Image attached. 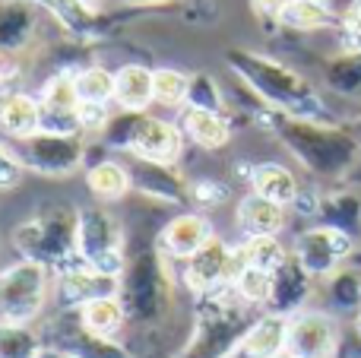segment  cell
Instances as JSON below:
<instances>
[{
	"label": "cell",
	"mask_w": 361,
	"mask_h": 358,
	"mask_svg": "<svg viewBox=\"0 0 361 358\" xmlns=\"http://www.w3.org/2000/svg\"><path fill=\"white\" fill-rule=\"evenodd\" d=\"M358 241L352 235L339 232L330 226H307L295 235L292 241V257L311 273L317 283L330 279L333 273H339L343 266H349V260L355 257Z\"/></svg>",
	"instance_id": "11"
},
{
	"label": "cell",
	"mask_w": 361,
	"mask_h": 358,
	"mask_svg": "<svg viewBox=\"0 0 361 358\" xmlns=\"http://www.w3.org/2000/svg\"><path fill=\"white\" fill-rule=\"evenodd\" d=\"M121 292V279L105 276V273L92 270L89 264L76 260L67 270H61L54 276V304L57 311H82L89 302L99 298L118 295Z\"/></svg>",
	"instance_id": "14"
},
{
	"label": "cell",
	"mask_w": 361,
	"mask_h": 358,
	"mask_svg": "<svg viewBox=\"0 0 361 358\" xmlns=\"http://www.w3.org/2000/svg\"><path fill=\"white\" fill-rule=\"evenodd\" d=\"M231 285H235L238 298H241L244 304H250L254 311H267L269 292H273V273L257 270V266H244Z\"/></svg>",
	"instance_id": "37"
},
{
	"label": "cell",
	"mask_w": 361,
	"mask_h": 358,
	"mask_svg": "<svg viewBox=\"0 0 361 358\" xmlns=\"http://www.w3.org/2000/svg\"><path fill=\"white\" fill-rule=\"evenodd\" d=\"M279 358H295V355H288V352H286V355H279Z\"/></svg>",
	"instance_id": "50"
},
{
	"label": "cell",
	"mask_w": 361,
	"mask_h": 358,
	"mask_svg": "<svg viewBox=\"0 0 361 358\" xmlns=\"http://www.w3.org/2000/svg\"><path fill=\"white\" fill-rule=\"evenodd\" d=\"M244 257H247V266H257V270L276 273L288 257H292V247L282 245V238L276 235H267V238H244Z\"/></svg>",
	"instance_id": "36"
},
{
	"label": "cell",
	"mask_w": 361,
	"mask_h": 358,
	"mask_svg": "<svg viewBox=\"0 0 361 358\" xmlns=\"http://www.w3.org/2000/svg\"><path fill=\"white\" fill-rule=\"evenodd\" d=\"M314 285H317V279L295 257H288L286 264L273 273V292H269L267 311L282 314V317H295L298 311L307 308V302H311V295H314Z\"/></svg>",
	"instance_id": "18"
},
{
	"label": "cell",
	"mask_w": 361,
	"mask_h": 358,
	"mask_svg": "<svg viewBox=\"0 0 361 358\" xmlns=\"http://www.w3.org/2000/svg\"><path fill=\"white\" fill-rule=\"evenodd\" d=\"M38 101H42V130H61V133H80V89H76V67H63L57 73H51L44 80L42 92H38Z\"/></svg>",
	"instance_id": "15"
},
{
	"label": "cell",
	"mask_w": 361,
	"mask_h": 358,
	"mask_svg": "<svg viewBox=\"0 0 361 358\" xmlns=\"http://www.w3.org/2000/svg\"><path fill=\"white\" fill-rule=\"evenodd\" d=\"M76 226H80V209L54 203V206H44L19 222L10 241L23 260L48 266L57 276L61 270L80 260L76 257Z\"/></svg>",
	"instance_id": "5"
},
{
	"label": "cell",
	"mask_w": 361,
	"mask_h": 358,
	"mask_svg": "<svg viewBox=\"0 0 361 358\" xmlns=\"http://www.w3.org/2000/svg\"><path fill=\"white\" fill-rule=\"evenodd\" d=\"M42 352V330L23 323H0V358H38Z\"/></svg>",
	"instance_id": "34"
},
{
	"label": "cell",
	"mask_w": 361,
	"mask_h": 358,
	"mask_svg": "<svg viewBox=\"0 0 361 358\" xmlns=\"http://www.w3.org/2000/svg\"><path fill=\"white\" fill-rule=\"evenodd\" d=\"M273 133L292 159L317 181H345L361 162V137L339 124H320V121H298L276 114Z\"/></svg>",
	"instance_id": "2"
},
{
	"label": "cell",
	"mask_w": 361,
	"mask_h": 358,
	"mask_svg": "<svg viewBox=\"0 0 361 358\" xmlns=\"http://www.w3.org/2000/svg\"><path fill=\"white\" fill-rule=\"evenodd\" d=\"M317 222L320 226L339 228V232L352 235V238L358 241V235H361V197L355 190H345V187L324 190V194H320Z\"/></svg>",
	"instance_id": "28"
},
{
	"label": "cell",
	"mask_w": 361,
	"mask_h": 358,
	"mask_svg": "<svg viewBox=\"0 0 361 358\" xmlns=\"http://www.w3.org/2000/svg\"><path fill=\"white\" fill-rule=\"evenodd\" d=\"M279 25L288 32H324L339 25V10L330 0H288L279 16Z\"/></svg>",
	"instance_id": "29"
},
{
	"label": "cell",
	"mask_w": 361,
	"mask_h": 358,
	"mask_svg": "<svg viewBox=\"0 0 361 358\" xmlns=\"http://www.w3.org/2000/svg\"><path fill=\"white\" fill-rule=\"evenodd\" d=\"M343 349V330L336 314L317 308H305L288 317L286 352L295 358H336Z\"/></svg>",
	"instance_id": "13"
},
{
	"label": "cell",
	"mask_w": 361,
	"mask_h": 358,
	"mask_svg": "<svg viewBox=\"0 0 361 358\" xmlns=\"http://www.w3.org/2000/svg\"><path fill=\"white\" fill-rule=\"evenodd\" d=\"M336 29H355L361 32V0H349V4L339 10V25Z\"/></svg>",
	"instance_id": "44"
},
{
	"label": "cell",
	"mask_w": 361,
	"mask_h": 358,
	"mask_svg": "<svg viewBox=\"0 0 361 358\" xmlns=\"http://www.w3.org/2000/svg\"><path fill=\"white\" fill-rule=\"evenodd\" d=\"M80 321L86 323V330H92L95 336H105V340H118V333L127 327V311L121 304L118 295L99 298V302H89L82 311H76Z\"/></svg>",
	"instance_id": "30"
},
{
	"label": "cell",
	"mask_w": 361,
	"mask_h": 358,
	"mask_svg": "<svg viewBox=\"0 0 361 358\" xmlns=\"http://www.w3.org/2000/svg\"><path fill=\"white\" fill-rule=\"evenodd\" d=\"M29 73V51H10L0 48V99L6 92H16L19 80Z\"/></svg>",
	"instance_id": "40"
},
{
	"label": "cell",
	"mask_w": 361,
	"mask_h": 358,
	"mask_svg": "<svg viewBox=\"0 0 361 358\" xmlns=\"http://www.w3.org/2000/svg\"><path fill=\"white\" fill-rule=\"evenodd\" d=\"M133 175V194L146 203H159V206H187V178L178 171V165H159L133 159L130 165Z\"/></svg>",
	"instance_id": "17"
},
{
	"label": "cell",
	"mask_w": 361,
	"mask_h": 358,
	"mask_svg": "<svg viewBox=\"0 0 361 358\" xmlns=\"http://www.w3.org/2000/svg\"><path fill=\"white\" fill-rule=\"evenodd\" d=\"M288 342V317L273 314V311H260L257 321L250 323V330L244 333V340L238 342V349L231 358H279L286 355Z\"/></svg>",
	"instance_id": "20"
},
{
	"label": "cell",
	"mask_w": 361,
	"mask_h": 358,
	"mask_svg": "<svg viewBox=\"0 0 361 358\" xmlns=\"http://www.w3.org/2000/svg\"><path fill=\"white\" fill-rule=\"evenodd\" d=\"M288 0H250V10H254L257 19H263V23H273L279 25V16L282 10H286Z\"/></svg>",
	"instance_id": "43"
},
{
	"label": "cell",
	"mask_w": 361,
	"mask_h": 358,
	"mask_svg": "<svg viewBox=\"0 0 361 358\" xmlns=\"http://www.w3.org/2000/svg\"><path fill=\"white\" fill-rule=\"evenodd\" d=\"M235 219H238V228L244 232V238H267V235L279 238L288 226V209L273 200H263L257 194H244L238 200Z\"/></svg>",
	"instance_id": "23"
},
{
	"label": "cell",
	"mask_w": 361,
	"mask_h": 358,
	"mask_svg": "<svg viewBox=\"0 0 361 358\" xmlns=\"http://www.w3.org/2000/svg\"><path fill=\"white\" fill-rule=\"evenodd\" d=\"M225 63L235 73V80L244 82L276 114L298 118V121L336 124V118H333L330 105L324 101V95L317 92V86L307 76H301L295 67L282 63L279 57H269L263 51L231 48L225 54Z\"/></svg>",
	"instance_id": "1"
},
{
	"label": "cell",
	"mask_w": 361,
	"mask_h": 358,
	"mask_svg": "<svg viewBox=\"0 0 361 358\" xmlns=\"http://www.w3.org/2000/svg\"><path fill=\"white\" fill-rule=\"evenodd\" d=\"M187 108H203V111H225V92L222 82L206 70L190 73V92H187Z\"/></svg>",
	"instance_id": "39"
},
{
	"label": "cell",
	"mask_w": 361,
	"mask_h": 358,
	"mask_svg": "<svg viewBox=\"0 0 361 358\" xmlns=\"http://www.w3.org/2000/svg\"><path fill=\"white\" fill-rule=\"evenodd\" d=\"M330 4H333V0H330Z\"/></svg>",
	"instance_id": "51"
},
{
	"label": "cell",
	"mask_w": 361,
	"mask_h": 358,
	"mask_svg": "<svg viewBox=\"0 0 361 358\" xmlns=\"http://www.w3.org/2000/svg\"><path fill=\"white\" fill-rule=\"evenodd\" d=\"M352 327H355V336H358V340H361V311H358V314H355V317H352Z\"/></svg>",
	"instance_id": "47"
},
{
	"label": "cell",
	"mask_w": 361,
	"mask_h": 358,
	"mask_svg": "<svg viewBox=\"0 0 361 358\" xmlns=\"http://www.w3.org/2000/svg\"><path fill=\"white\" fill-rule=\"evenodd\" d=\"M42 127H44V121H42V101H38V95L16 89V92H6L0 99V137L4 140L19 143V140L38 133Z\"/></svg>",
	"instance_id": "21"
},
{
	"label": "cell",
	"mask_w": 361,
	"mask_h": 358,
	"mask_svg": "<svg viewBox=\"0 0 361 358\" xmlns=\"http://www.w3.org/2000/svg\"><path fill=\"white\" fill-rule=\"evenodd\" d=\"M38 13L32 0H0V48L32 51L38 38Z\"/></svg>",
	"instance_id": "22"
},
{
	"label": "cell",
	"mask_w": 361,
	"mask_h": 358,
	"mask_svg": "<svg viewBox=\"0 0 361 358\" xmlns=\"http://www.w3.org/2000/svg\"><path fill=\"white\" fill-rule=\"evenodd\" d=\"M336 44L343 54H361V32L355 29H336Z\"/></svg>",
	"instance_id": "45"
},
{
	"label": "cell",
	"mask_w": 361,
	"mask_h": 358,
	"mask_svg": "<svg viewBox=\"0 0 361 358\" xmlns=\"http://www.w3.org/2000/svg\"><path fill=\"white\" fill-rule=\"evenodd\" d=\"M254 321V308L238 298L235 285L209 292L197 298L190 340L184 342L178 358H231Z\"/></svg>",
	"instance_id": "4"
},
{
	"label": "cell",
	"mask_w": 361,
	"mask_h": 358,
	"mask_svg": "<svg viewBox=\"0 0 361 358\" xmlns=\"http://www.w3.org/2000/svg\"><path fill=\"white\" fill-rule=\"evenodd\" d=\"M99 140L108 149H118L127 152L130 159H143V162H159V165H180L187 143L178 121L152 111L143 114L114 111L111 124Z\"/></svg>",
	"instance_id": "6"
},
{
	"label": "cell",
	"mask_w": 361,
	"mask_h": 358,
	"mask_svg": "<svg viewBox=\"0 0 361 358\" xmlns=\"http://www.w3.org/2000/svg\"><path fill=\"white\" fill-rule=\"evenodd\" d=\"M23 178H25V168L16 159V152H13V143H6L0 137V194L4 190H16L23 184Z\"/></svg>",
	"instance_id": "42"
},
{
	"label": "cell",
	"mask_w": 361,
	"mask_h": 358,
	"mask_svg": "<svg viewBox=\"0 0 361 358\" xmlns=\"http://www.w3.org/2000/svg\"><path fill=\"white\" fill-rule=\"evenodd\" d=\"M180 130L190 143H197L200 149H222L231 140V118L225 111H203V108H184L178 118Z\"/></svg>",
	"instance_id": "27"
},
{
	"label": "cell",
	"mask_w": 361,
	"mask_h": 358,
	"mask_svg": "<svg viewBox=\"0 0 361 358\" xmlns=\"http://www.w3.org/2000/svg\"><path fill=\"white\" fill-rule=\"evenodd\" d=\"M152 92L156 105L165 111H184L187 92H190V73L178 67H152Z\"/></svg>",
	"instance_id": "32"
},
{
	"label": "cell",
	"mask_w": 361,
	"mask_h": 358,
	"mask_svg": "<svg viewBox=\"0 0 361 358\" xmlns=\"http://www.w3.org/2000/svg\"><path fill=\"white\" fill-rule=\"evenodd\" d=\"M38 358H67V355H61V352H54V349H44V352H42V355H38Z\"/></svg>",
	"instance_id": "48"
},
{
	"label": "cell",
	"mask_w": 361,
	"mask_h": 358,
	"mask_svg": "<svg viewBox=\"0 0 361 358\" xmlns=\"http://www.w3.org/2000/svg\"><path fill=\"white\" fill-rule=\"evenodd\" d=\"M247 184H250V194L263 197V200H273V203H279V206H286V209H292L295 200H298V194H301L298 175H295L288 165H282V162L254 165Z\"/></svg>",
	"instance_id": "26"
},
{
	"label": "cell",
	"mask_w": 361,
	"mask_h": 358,
	"mask_svg": "<svg viewBox=\"0 0 361 358\" xmlns=\"http://www.w3.org/2000/svg\"><path fill=\"white\" fill-rule=\"evenodd\" d=\"M86 187L95 200L102 203H121L133 194V175H130V165L124 159H99L86 168Z\"/></svg>",
	"instance_id": "24"
},
{
	"label": "cell",
	"mask_w": 361,
	"mask_h": 358,
	"mask_svg": "<svg viewBox=\"0 0 361 358\" xmlns=\"http://www.w3.org/2000/svg\"><path fill=\"white\" fill-rule=\"evenodd\" d=\"M324 80L330 92L343 95V99H355L361 92V54H339L336 61L326 63Z\"/></svg>",
	"instance_id": "35"
},
{
	"label": "cell",
	"mask_w": 361,
	"mask_h": 358,
	"mask_svg": "<svg viewBox=\"0 0 361 358\" xmlns=\"http://www.w3.org/2000/svg\"><path fill=\"white\" fill-rule=\"evenodd\" d=\"M175 285L178 273L171 260L159 251V245L133 247L127 254V266L121 276V304L127 311V321L137 327H159L175 311Z\"/></svg>",
	"instance_id": "3"
},
{
	"label": "cell",
	"mask_w": 361,
	"mask_h": 358,
	"mask_svg": "<svg viewBox=\"0 0 361 358\" xmlns=\"http://www.w3.org/2000/svg\"><path fill=\"white\" fill-rule=\"evenodd\" d=\"M13 152L23 162L25 175L38 178H73L89 168V140L82 133H61V130H38L32 137L13 143Z\"/></svg>",
	"instance_id": "9"
},
{
	"label": "cell",
	"mask_w": 361,
	"mask_h": 358,
	"mask_svg": "<svg viewBox=\"0 0 361 358\" xmlns=\"http://www.w3.org/2000/svg\"><path fill=\"white\" fill-rule=\"evenodd\" d=\"M114 86H118V73L108 70L105 63H82V67H76V89H80L82 101L114 105Z\"/></svg>",
	"instance_id": "33"
},
{
	"label": "cell",
	"mask_w": 361,
	"mask_h": 358,
	"mask_svg": "<svg viewBox=\"0 0 361 358\" xmlns=\"http://www.w3.org/2000/svg\"><path fill=\"white\" fill-rule=\"evenodd\" d=\"M187 200H190L200 213L212 209V206H222V203L231 200V184L216 175H197L187 181Z\"/></svg>",
	"instance_id": "38"
},
{
	"label": "cell",
	"mask_w": 361,
	"mask_h": 358,
	"mask_svg": "<svg viewBox=\"0 0 361 358\" xmlns=\"http://www.w3.org/2000/svg\"><path fill=\"white\" fill-rule=\"evenodd\" d=\"M212 238H216V228H212L209 216L200 209H184L165 222L162 232L156 235V245L171 264H184L197 251H203Z\"/></svg>",
	"instance_id": "16"
},
{
	"label": "cell",
	"mask_w": 361,
	"mask_h": 358,
	"mask_svg": "<svg viewBox=\"0 0 361 358\" xmlns=\"http://www.w3.org/2000/svg\"><path fill=\"white\" fill-rule=\"evenodd\" d=\"M44 349L67 355V358H133L130 349L118 340H105L86 330L76 311H57L42 330Z\"/></svg>",
	"instance_id": "12"
},
{
	"label": "cell",
	"mask_w": 361,
	"mask_h": 358,
	"mask_svg": "<svg viewBox=\"0 0 361 358\" xmlns=\"http://www.w3.org/2000/svg\"><path fill=\"white\" fill-rule=\"evenodd\" d=\"M324 292H326V302H330V314L355 317L361 311V270L343 266L330 279H324Z\"/></svg>",
	"instance_id": "31"
},
{
	"label": "cell",
	"mask_w": 361,
	"mask_h": 358,
	"mask_svg": "<svg viewBox=\"0 0 361 358\" xmlns=\"http://www.w3.org/2000/svg\"><path fill=\"white\" fill-rule=\"evenodd\" d=\"M114 73H118V86H114V108L118 111L143 114L156 105L152 67H146V63H121Z\"/></svg>",
	"instance_id": "25"
},
{
	"label": "cell",
	"mask_w": 361,
	"mask_h": 358,
	"mask_svg": "<svg viewBox=\"0 0 361 358\" xmlns=\"http://www.w3.org/2000/svg\"><path fill=\"white\" fill-rule=\"evenodd\" d=\"M35 6H42L70 38L82 44H92L105 35L108 23L92 4H82V0H32Z\"/></svg>",
	"instance_id": "19"
},
{
	"label": "cell",
	"mask_w": 361,
	"mask_h": 358,
	"mask_svg": "<svg viewBox=\"0 0 361 358\" xmlns=\"http://www.w3.org/2000/svg\"><path fill=\"white\" fill-rule=\"evenodd\" d=\"M82 4H92V6H95V4H99V0H82Z\"/></svg>",
	"instance_id": "49"
},
{
	"label": "cell",
	"mask_w": 361,
	"mask_h": 358,
	"mask_svg": "<svg viewBox=\"0 0 361 358\" xmlns=\"http://www.w3.org/2000/svg\"><path fill=\"white\" fill-rule=\"evenodd\" d=\"M111 118H114L111 105H95V101H82L76 124H80V133H82V137H86V133H92V137H102V133L108 130V124H111Z\"/></svg>",
	"instance_id": "41"
},
{
	"label": "cell",
	"mask_w": 361,
	"mask_h": 358,
	"mask_svg": "<svg viewBox=\"0 0 361 358\" xmlns=\"http://www.w3.org/2000/svg\"><path fill=\"white\" fill-rule=\"evenodd\" d=\"M127 4H140V6H156V4H171V0H127Z\"/></svg>",
	"instance_id": "46"
},
{
	"label": "cell",
	"mask_w": 361,
	"mask_h": 358,
	"mask_svg": "<svg viewBox=\"0 0 361 358\" xmlns=\"http://www.w3.org/2000/svg\"><path fill=\"white\" fill-rule=\"evenodd\" d=\"M54 298V273L32 260H13L0 270V323L35 327Z\"/></svg>",
	"instance_id": "7"
},
{
	"label": "cell",
	"mask_w": 361,
	"mask_h": 358,
	"mask_svg": "<svg viewBox=\"0 0 361 358\" xmlns=\"http://www.w3.org/2000/svg\"><path fill=\"white\" fill-rule=\"evenodd\" d=\"M247 266V257H244L241 245H228L216 235L203 251H197L190 260L180 264L178 279L184 283V289L190 292L193 298H203L216 289H225L238 279V273Z\"/></svg>",
	"instance_id": "10"
},
{
	"label": "cell",
	"mask_w": 361,
	"mask_h": 358,
	"mask_svg": "<svg viewBox=\"0 0 361 358\" xmlns=\"http://www.w3.org/2000/svg\"><path fill=\"white\" fill-rule=\"evenodd\" d=\"M127 232L124 222L105 206H80L76 226V257L105 276L121 279L127 266Z\"/></svg>",
	"instance_id": "8"
}]
</instances>
